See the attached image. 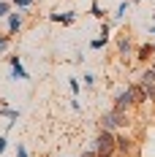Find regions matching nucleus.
<instances>
[{
    "instance_id": "obj_4",
    "label": "nucleus",
    "mask_w": 155,
    "mask_h": 157,
    "mask_svg": "<svg viewBox=\"0 0 155 157\" xmlns=\"http://www.w3.org/2000/svg\"><path fill=\"white\" fill-rule=\"evenodd\" d=\"M25 19H27V11H11L6 16V35H16V33L25 27Z\"/></svg>"
},
{
    "instance_id": "obj_26",
    "label": "nucleus",
    "mask_w": 155,
    "mask_h": 157,
    "mask_svg": "<svg viewBox=\"0 0 155 157\" xmlns=\"http://www.w3.org/2000/svg\"><path fill=\"white\" fill-rule=\"evenodd\" d=\"M147 33H150V35H155V25H150V27H147Z\"/></svg>"
},
{
    "instance_id": "obj_3",
    "label": "nucleus",
    "mask_w": 155,
    "mask_h": 157,
    "mask_svg": "<svg viewBox=\"0 0 155 157\" xmlns=\"http://www.w3.org/2000/svg\"><path fill=\"white\" fill-rule=\"evenodd\" d=\"M133 106H136V98H133V90H131V84L114 92V98H112V109H117V111H131Z\"/></svg>"
},
{
    "instance_id": "obj_18",
    "label": "nucleus",
    "mask_w": 155,
    "mask_h": 157,
    "mask_svg": "<svg viewBox=\"0 0 155 157\" xmlns=\"http://www.w3.org/2000/svg\"><path fill=\"white\" fill-rule=\"evenodd\" d=\"M109 33H112V25H109V22H101V33H98V38H104V41H109V38H112Z\"/></svg>"
},
{
    "instance_id": "obj_17",
    "label": "nucleus",
    "mask_w": 155,
    "mask_h": 157,
    "mask_svg": "<svg viewBox=\"0 0 155 157\" xmlns=\"http://www.w3.org/2000/svg\"><path fill=\"white\" fill-rule=\"evenodd\" d=\"M68 87H71V95H74V98H79V92H82V84H79V78H68Z\"/></svg>"
},
{
    "instance_id": "obj_25",
    "label": "nucleus",
    "mask_w": 155,
    "mask_h": 157,
    "mask_svg": "<svg viewBox=\"0 0 155 157\" xmlns=\"http://www.w3.org/2000/svg\"><path fill=\"white\" fill-rule=\"evenodd\" d=\"M79 157H95V152H93V146H90V149H87V152H82V155Z\"/></svg>"
},
{
    "instance_id": "obj_12",
    "label": "nucleus",
    "mask_w": 155,
    "mask_h": 157,
    "mask_svg": "<svg viewBox=\"0 0 155 157\" xmlns=\"http://www.w3.org/2000/svg\"><path fill=\"white\" fill-rule=\"evenodd\" d=\"M90 16H93V19H98V22H106V11H104V6H101L98 0H93V3H90Z\"/></svg>"
},
{
    "instance_id": "obj_29",
    "label": "nucleus",
    "mask_w": 155,
    "mask_h": 157,
    "mask_svg": "<svg viewBox=\"0 0 155 157\" xmlns=\"http://www.w3.org/2000/svg\"><path fill=\"white\" fill-rule=\"evenodd\" d=\"M153 19H155V14H153Z\"/></svg>"
},
{
    "instance_id": "obj_10",
    "label": "nucleus",
    "mask_w": 155,
    "mask_h": 157,
    "mask_svg": "<svg viewBox=\"0 0 155 157\" xmlns=\"http://www.w3.org/2000/svg\"><path fill=\"white\" fill-rule=\"evenodd\" d=\"M0 117H6V119H11V122H16V119L22 117V111H19V109H8V103L3 100V103H0Z\"/></svg>"
},
{
    "instance_id": "obj_16",
    "label": "nucleus",
    "mask_w": 155,
    "mask_h": 157,
    "mask_svg": "<svg viewBox=\"0 0 155 157\" xmlns=\"http://www.w3.org/2000/svg\"><path fill=\"white\" fill-rule=\"evenodd\" d=\"M11 3H14V8H16V11H30L35 0H11Z\"/></svg>"
},
{
    "instance_id": "obj_6",
    "label": "nucleus",
    "mask_w": 155,
    "mask_h": 157,
    "mask_svg": "<svg viewBox=\"0 0 155 157\" xmlns=\"http://www.w3.org/2000/svg\"><path fill=\"white\" fill-rule=\"evenodd\" d=\"M8 65H11V78H14V81H27V78H30V73L25 71L19 54H11V57H8Z\"/></svg>"
},
{
    "instance_id": "obj_9",
    "label": "nucleus",
    "mask_w": 155,
    "mask_h": 157,
    "mask_svg": "<svg viewBox=\"0 0 155 157\" xmlns=\"http://www.w3.org/2000/svg\"><path fill=\"white\" fill-rule=\"evenodd\" d=\"M49 22H57V25H74V22H76V11H63V14H49Z\"/></svg>"
},
{
    "instance_id": "obj_13",
    "label": "nucleus",
    "mask_w": 155,
    "mask_h": 157,
    "mask_svg": "<svg viewBox=\"0 0 155 157\" xmlns=\"http://www.w3.org/2000/svg\"><path fill=\"white\" fill-rule=\"evenodd\" d=\"M131 90H133V98H136V106H144L147 103V90L141 84H131Z\"/></svg>"
},
{
    "instance_id": "obj_8",
    "label": "nucleus",
    "mask_w": 155,
    "mask_h": 157,
    "mask_svg": "<svg viewBox=\"0 0 155 157\" xmlns=\"http://www.w3.org/2000/svg\"><path fill=\"white\" fill-rule=\"evenodd\" d=\"M153 54H155V44H141V46H136V60L139 63H153Z\"/></svg>"
},
{
    "instance_id": "obj_20",
    "label": "nucleus",
    "mask_w": 155,
    "mask_h": 157,
    "mask_svg": "<svg viewBox=\"0 0 155 157\" xmlns=\"http://www.w3.org/2000/svg\"><path fill=\"white\" fill-rule=\"evenodd\" d=\"M95 73H84V76H82V81H84V87H95Z\"/></svg>"
},
{
    "instance_id": "obj_5",
    "label": "nucleus",
    "mask_w": 155,
    "mask_h": 157,
    "mask_svg": "<svg viewBox=\"0 0 155 157\" xmlns=\"http://www.w3.org/2000/svg\"><path fill=\"white\" fill-rule=\"evenodd\" d=\"M114 155L133 157V155H136V141H133L131 136H125V133H117V152H114Z\"/></svg>"
},
{
    "instance_id": "obj_11",
    "label": "nucleus",
    "mask_w": 155,
    "mask_h": 157,
    "mask_svg": "<svg viewBox=\"0 0 155 157\" xmlns=\"http://www.w3.org/2000/svg\"><path fill=\"white\" fill-rule=\"evenodd\" d=\"M131 0H120V6H117V11H114V22H123L125 16H128V11H131Z\"/></svg>"
},
{
    "instance_id": "obj_22",
    "label": "nucleus",
    "mask_w": 155,
    "mask_h": 157,
    "mask_svg": "<svg viewBox=\"0 0 155 157\" xmlns=\"http://www.w3.org/2000/svg\"><path fill=\"white\" fill-rule=\"evenodd\" d=\"M144 90H147V100H155V84H147Z\"/></svg>"
},
{
    "instance_id": "obj_15",
    "label": "nucleus",
    "mask_w": 155,
    "mask_h": 157,
    "mask_svg": "<svg viewBox=\"0 0 155 157\" xmlns=\"http://www.w3.org/2000/svg\"><path fill=\"white\" fill-rule=\"evenodd\" d=\"M11 11H14V3L11 0H0V19H6Z\"/></svg>"
},
{
    "instance_id": "obj_21",
    "label": "nucleus",
    "mask_w": 155,
    "mask_h": 157,
    "mask_svg": "<svg viewBox=\"0 0 155 157\" xmlns=\"http://www.w3.org/2000/svg\"><path fill=\"white\" fill-rule=\"evenodd\" d=\"M16 157H30V152H27L25 144H16Z\"/></svg>"
},
{
    "instance_id": "obj_28",
    "label": "nucleus",
    "mask_w": 155,
    "mask_h": 157,
    "mask_svg": "<svg viewBox=\"0 0 155 157\" xmlns=\"http://www.w3.org/2000/svg\"><path fill=\"white\" fill-rule=\"evenodd\" d=\"M131 3H141V0H131Z\"/></svg>"
},
{
    "instance_id": "obj_23",
    "label": "nucleus",
    "mask_w": 155,
    "mask_h": 157,
    "mask_svg": "<svg viewBox=\"0 0 155 157\" xmlns=\"http://www.w3.org/2000/svg\"><path fill=\"white\" fill-rule=\"evenodd\" d=\"M6 146H8V138H6V136H0V157H3V152H6Z\"/></svg>"
},
{
    "instance_id": "obj_24",
    "label": "nucleus",
    "mask_w": 155,
    "mask_h": 157,
    "mask_svg": "<svg viewBox=\"0 0 155 157\" xmlns=\"http://www.w3.org/2000/svg\"><path fill=\"white\" fill-rule=\"evenodd\" d=\"M71 109H74V111H82V103H79V98H71Z\"/></svg>"
},
{
    "instance_id": "obj_19",
    "label": "nucleus",
    "mask_w": 155,
    "mask_h": 157,
    "mask_svg": "<svg viewBox=\"0 0 155 157\" xmlns=\"http://www.w3.org/2000/svg\"><path fill=\"white\" fill-rule=\"evenodd\" d=\"M106 44H109V41H104V38H93V41H90V49H95V52H98V49H104Z\"/></svg>"
},
{
    "instance_id": "obj_7",
    "label": "nucleus",
    "mask_w": 155,
    "mask_h": 157,
    "mask_svg": "<svg viewBox=\"0 0 155 157\" xmlns=\"http://www.w3.org/2000/svg\"><path fill=\"white\" fill-rule=\"evenodd\" d=\"M114 44H117V54H120V57H133V54H136V46H133V38H131V35H117V41H114Z\"/></svg>"
},
{
    "instance_id": "obj_27",
    "label": "nucleus",
    "mask_w": 155,
    "mask_h": 157,
    "mask_svg": "<svg viewBox=\"0 0 155 157\" xmlns=\"http://www.w3.org/2000/svg\"><path fill=\"white\" fill-rule=\"evenodd\" d=\"M150 68H153V71H155V60H153V63H150Z\"/></svg>"
},
{
    "instance_id": "obj_14",
    "label": "nucleus",
    "mask_w": 155,
    "mask_h": 157,
    "mask_svg": "<svg viewBox=\"0 0 155 157\" xmlns=\"http://www.w3.org/2000/svg\"><path fill=\"white\" fill-rule=\"evenodd\" d=\"M139 84H141V87H147V84H155V71L150 68V65H147V68L139 73Z\"/></svg>"
},
{
    "instance_id": "obj_1",
    "label": "nucleus",
    "mask_w": 155,
    "mask_h": 157,
    "mask_svg": "<svg viewBox=\"0 0 155 157\" xmlns=\"http://www.w3.org/2000/svg\"><path fill=\"white\" fill-rule=\"evenodd\" d=\"M98 125L101 130H112V133H120L131 125V114L128 111H117V109H109L98 117Z\"/></svg>"
},
{
    "instance_id": "obj_2",
    "label": "nucleus",
    "mask_w": 155,
    "mask_h": 157,
    "mask_svg": "<svg viewBox=\"0 0 155 157\" xmlns=\"http://www.w3.org/2000/svg\"><path fill=\"white\" fill-rule=\"evenodd\" d=\"M93 152H95V157H114V152H117V133L98 130V136L93 138Z\"/></svg>"
}]
</instances>
